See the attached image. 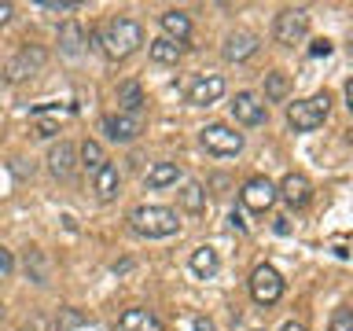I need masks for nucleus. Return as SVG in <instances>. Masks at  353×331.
<instances>
[{
    "mask_svg": "<svg viewBox=\"0 0 353 331\" xmlns=\"http://www.w3.org/2000/svg\"><path fill=\"white\" fill-rule=\"evenodd\" d=\"M250 298L258 305H276L283 298V276L272 269V265H258L250 272Z\"/></svg>",
    "mask_w": 353,
    "mask_h": 331,
    "instance_id": "0eeeda50",
    "label": "nucleus"
},
{
    "mask_svg": "<svg viewBox=\"0 0 353 331\" xmlns=\"http://www.w3.org/2000/svg\"><path fill=\"white\" fill-rule=\"evenodd\" d=\"M44 63H48V48H44V44H22V48L4 63V81H8V85L26 81V77L37 74Z\"/></svg>",
    "mask_w": 353,
    "mask_h": 331,
    "instance_id": "20e7f679",
    "label": "nucleus"
},
{
    "mask_svg": "<svg viewBox=\"0 0 353 331\" xmlns=\"http://www.w3.org/2000/svg\"><path fill=\"white\" fill-rule=\"evenodd\" d=\"M232 118L239 126H265L269 110H265V103L254 92H236V99H232Z\"/></svg>",
    "mask_w": 353,
    "mask_h": 331,
    "instance_id": "f8f14e48",
    "label": "nucleus"
},
{
    "mask_svg": "<svg viewBox=\"0 0 353 331\" xmlns=\"http://www.w3.org/2000/svg\"><path fill=\"white\" fill-rule=\"evenodd\" d=\"M258 331H261V328H258Z\"/></svg>",
    "mask_w": 353,
    "mask_h": 331,
    "instance_id": "ea45409f",
    "label": "nucleus"
},
{
    "mask_svg": "<svg viewBox=\"0 0 353 331\" xmlns=\"http://www.w3.org/2000/svg\"><path fill=\"white\" fill-rule=\"evenodd\" d=\"M59 132V118H37V137L41 140H52Z\"/></svg>",
    "mask_w": 353,
    "mask_h": 331,
    "instance_id": "bb28decb",
    "label": "nucleus"
},
{
    "mask_svg": "<svg viewBox=\"0 0 353 331\" xmlns=\"http://www.w3.org/2000/svg\"><path fill=\"white\" fill-rule=\"evenodd\" d=\"M346 137H350V143H353V126H350V129H346Z\"/></svg>",
    "mask_w": 353,
    "mask_h": 331,
    "instance_id": "e433bc0d",
    "label": "nucleus"
},
{
    "mask_svg": "<svg viewBox=\"0 0 353 331\" xmlns=\"http://www.w3.org/2000/svg\"><path fill=\"white\" fill-rule=\"evenodd\" d=\"M195 331H217L214 328V320H210V317H195V324H192Z\"/></svg>",
    "mask_w": 353,
    "mask_h": 331,
    "instance_id": "72a5a7b5",
    "label": "nucleus"
},
{
    "mask_svg": "<svg viewBox=\"0 0 353 331\" xmlns=\"http://www.w3.org/2000/svg\"><path fill=\"white\" fill-rule=\"evenodd\" d=\"M276 195H280L291 210H305L313 203V184H309L305 173H287L280 181V188H276Z\"/></svg>",
    "mask_w": 353,
    "mask_h": 331,
    "instance_id": "6e6552de",
    "label": "nucleus"
},
{
    "mask_svg": "<svg viewBox=\"0 0 353 331\" xmlns=\"http://www.w3.org/2000/svg\"><path fill=\"white\" fill-rule=\"evenodd\" d=\"M77 159H81V166H85V170L88 173H96L99 170V166H103L107 159H103V148H99V143L96 140H85L81 143V148H77Z\"/></svg>",
    "mask_w": 353,
    "mask_h": 331,
    "instance_id": "393cba45",
    "label": "nucleus"
},
{
    "mask_svg": "<svg viewBox=\"0 0 353 331\" xmlns=\"http://www.w3.org/2000/svg\"><path fill=\"white\" fill-rule=\"evenodd\" d=\"M0 320H4V302H0Z\"/></svg>",
    "mask_w": 353,
    "mask_h": 331,
    "instance_id": "4c0bfd02",
    "label": "nucleus"
},
{
    "mask_svg": "<svg viewBox=\"0 0 353 331\" xmlns=\"http://www.w3.org/2000/svg\"><path fill=\"white\" fill-rule=\"evenodd\" d=\"M11 15H15V8H11L8 0H0V26H8V22H11Z\"/></svg>",
    "mask_w": 353,
    "mask_h": 331,
    "instance_id": "2f4dec72",
    "label": "nucleus"
},
{
    "mask_svg": "<svg viewBox=\"0 0 353 331\" xmlns=\"http://www.w3.org/2000/svg\"><path fill=\"white\" fill-rule=\"evenodd\" d=\"M77 324H81V317H77L74 309H66V317L59 320V331H66V328H77Z\"/></svg>",
    "mask_w": 353,
    "mask_h": 331,
    "instance_id": "c756f323",
    "label": "nucleus"
},
{
    "mask_svg": "<svg viewBox=\"0 0 353 331\" xmlns=\"http://www.w3.org/2000/svg\"><path fill=\"white\" fill-rule=\"evenodd\" d=\"M280 331H309L305 324H302V320H283V328Z\"/></svg>",
    "mask_w": 353,
    "mask_h": 331,
    "instance_id": "f704fd0d",
    "label": "nucleus"
},
{
    "mask_svg": "<svg viewBox=\"0 0 353 331\" xmlns=\"http://www.w3.org/2000/svg\"><path fill=\"white\" fill-rule=\"evenodd\" d=\"M258 52V37L247 30H239V33H228L225 44H221V55H225L228 63H243V59H250V55Z\"/></svg>",
    "mask_w": 353,
    "mask_h": 331,
    "instance_id": "4468645a",
    "label": "nucleus"
},
{
    "mask_svg": "<svg viewBox=\"0 0 353 331\" xmlns=\"http://www.w3.org/2000/svg\"><path fill=\"white\" fill-rule=\"evenodd\" d=\"M287 92H291V77H287L283 70L265 74V99H269V103H283Z\"/></svg>",
    "mask_w": 353,
    "mask_h": 331,
    "instance_id": "5701e85b",
    "label": "nucleus"
},
{
    "mask_svg": "<svg viewBox=\"0 0 353 331\" xmlns=\"http://www.w3.org/2000/svg\"><path fill=\"white\" fill-rule=\"evenodd\" d=\"M92 44L107 55V59H125V55H132L143 44V26L137 19L118 15V19H110L99 33H92Z\"/></svg>",
    "mask_w": 353,
    "mask_h": 331,
    "instance_id": "f257e3e1",
    "label": "nucleus"
},
{
    "mask_svg": "<svg viewBox=\"0 0 353 331\" xmlns=\"http://www.w3.org/2000/svg\"><path fill=\"white\" fill-rule=\"evenodd\" d=\"M114 331H162V320L154 317L151 309H143V305H132V309H125V313L118 317Z\"/></svg>",
    "mask_w": 353,
    "mask_h": 331,
    "instance_id": "2eb2a0df",
    "label": "nucleus"
},
{
    "mask_svg": "<svg viewBox=\"0 0 353 331\" xmlns=\"http://www.w3.org/2000/svg\"><path fill=\"white\" fill-rule=\"evenodd\" d=\"M11 269H15V258H11V250L0 247V276H8Z\"/></svg>",
    "mask_w": 353,
    "mask_h": 331,
    "instance_id": "c85d7f7f",
    "label": "nucleus"
},
{
    "mask_svg": "<svg viewBox=\"0 0 353 331\" xmlns=\"http://www.w3.org/2000/svg\"><path fill=\"white\" fill-rule=\"evenodd\" d=\"M129 221H132V232L148 236V239H170L181 232L176 210H170V206H137L129 214Z\"/></svg>",
    "mask_w": 353,
    "mask_h": 331,
    "instance_id": "f03ea898",
    "label": "nucleus"
},
{
    "mask_svg": "<svg viewBox=\"0 0 353 331\" xmlns=\"http://www.w3.org/2000/svg\"><path fill=\"white\" fill-rule=\"evenodd\" d=\"M225 77L221 74H199L192 88H188V99H192L195 107H210V103H217L221 96H225Z\"/></svg>",
    "mask_w": 353,
    "mask_h": 331,
    "instance_id": "9b49d317",
    "label": "nucleus"
},
{
    "mask_svg": "<svg viewBox=\"0 0 353 331\" xmlns=\"http://www.w3.org/2000/svg\"><path fill=\"white\" fill-rule=\"evenodd\" d=\"M99 129L107 132V140H114V143H132L143 132V121L140 114H107L103 121H99Z\"/></svg>",
    "mask_w": 353,
    "mask_h": 331,
    "instance_id": "1a4fd4ad",
    "label": "nucleus"
},
{
    "mask_svg": "<svg viewBox=\"0 0 353 331\" xmlns=\"http://www.w3.org/2000/svg\"><path fill=\"white\" fill-rule=\"evenodd\" d=\"M81 48H85V30L77 22H63L59 26V52L74 59V55H81Z\"/></svg>",
    "mask_w": 353,
    "mask_h": 331,
    "instance_id": "412c9836",
    "label": "nucleus"
},
{
    "mask_svg": "<svg viewBox=\"0 0 353 331\" xmlns=\"http://www.w3.org/2000/svg\"><path fill=\"white\" fill-rule=\"evenodd\" d=\"M305 30H309V11L305 8H283L272 22V37H276V44H283V48H294V44L305 37Z\"/></svg>",
    "mask_w": 353,
    "mask_h": 331,
    "instance_id": "39448f33",
    "label": "nucleus"
},
{
    "mask_svg": "<svg viewBox=\"0 0 353 331\" xmlns=\"http://www.w3.org/2000/svg\"><path fill=\"white\" fill-rule=\"evenodd\" d=\"M181 181V166L176 162H154L148 173H143V184L151 188V192H159V188H170Z\"/></svg>",
    "mask_w": 353,
    "mask_h": 331,
    "instance_id": "a211bd4d",
    "label": "nucleus"
},
{
    "mask_svg": "<svg viewBox=\"0 0 353 331\" xmlns=\"http://www.w3.org/2000/svg\"><path fill=\"white\" fill-rule=\"evenodd\" d=\"M159 26L173 44H184L188 37H192V19H188V11H162Z\"/></svg>",
    "mask_w": 353,
    "mask_h": 331,
    "instance_id": "f3484780",
    "label": "nucleus"
},
{
    "mask_svg": "<svg viewBox=\"0 0 353 331\" xmlns=\"http://www.w3.org/2000/svg\"><path fill=\"white\" fill-rule=\"evenodd\" d=\"M228 225H232V228H239V232H247V221H243L239 210H232V214H228Z\"/></svg>",
    "mask_w": 353,
    "mask_h": 331,
    "instance_id": "473e14b6",
    "label": "nucleus"
},
{
    "mask_svg": "<svg viewBox=\"0 0 353 331\" xmlns=\"http://www.w3.org/2000/svg\"><path fill=\"white\" fill-rule=\"evenodd\" d=\"M327 114H331V96L316 92V96L298 99V103L287 107V126H291L294 132H313L327 121Z\"/></svg>",
    "mask_w": 353,
    "mask_h": 331,
    "instance_id": "7ed1b4c3",
    "label": "nucleus"
},
{
    "mask_svg": "<svg viewBox=\"0 0 353 331\" xmlns=\"http://www.w3.org/2000/svg\"><path fill=\"white\" fill-rule=\"evenodd\" d=\"M350 52H353V33H350Z\"/></svg>",
    "mask_w": 353,
    "mask_h": 331,
    "instance_id": "58836bf2",
    "label": "nucleus"
},
{
    "mask_svg": "<svg viewBox=\"0 0 353 331\" xmlns=\"http://www.w3.org/2000/svg\"><path fill=\"white\" fill-rule=\"evenodd\" d=\"M41 8H44V11H77L81 4H77V0H44Z\"/></svg>",
    "mask_w": 353,
    "mask_h": 331,
    "instance_id": "cd10ccee",
    "label": "nucleus"
},
{
    "mask_svg": "<svg viewBox=\"0 0 353 331\" xmlns=\"http://www.w3.org/2000/svg\"><path fill=\"white\" fill-rule=\"evenodd\" d=\"M188 265H192V272L199 276V280H210V276L217 272V250L214 247H195L192 258H188Z\"/></svg>",
    "mask_w": 353,
    "mask_h": 331,
    "instance_id": "aec40b11",
    "label": "nucleus"
},
{
    "mask_svg": "<svg viewBox=\"0 0 353 331\" xmlns=\"http://www.w3.org/2000/svg\"><path fill=\"white\" fill-rule=\"evenodd\" d=\"M181 206L188 210V214H206V188L199 184V181H188L184 188H181Z\"/></svg>",
    "mask_w": 353,
    "mask_h": 331,
    "instance_id": "4be33fe9",
    "label": "nucleus"
},
{
    "mask_svg": "<svg viewBox=\"0 0 353 331\" xmlns=\"http://www.w3.org/2000/svg\"><path fill=\"white\" fill-rule=\"evenodd\" d=\"M276 184L269 181V177H250L247 184H243V206L247 210H258V214H265V210H272L276 203Z\"/></svg>",
    "mask_w": 353,
    "mask_h": 331,
    "instance_id": "9d476101",
    "label": "nucleus"
},
{
    "mask_svg": "<svg viewBox=\"0 0 353 331\" xmlns=\"http://www.w3.org/2000/svg\"><path fill=\"white\" fill-rule=\"evenodd\" d=\"M74 170H77V148H74V143H66V140H59L48 151V173L55 177V181H70Z\"/></svg>",
    "mask_w": 353,
    "mask_h": 331,
    "instance_id": "ddd939ff",
    "label": "nucleus"
},
{
    "mask_svg": "<svg viewBox=\"0 0 353 331\" xmlns=\"http://www.w3.org/2000/svg\"><path fill=\"white\" fill-rule=\"evenodd\" d=\"M346 107L353 110V77H350V81H346Z\"/></svg>",
    "mask_w": 353,
    "mask_h": 331,
    "instance_id": "c9c22d12",
    "label": "nucleus"
},
{
    "mask_svg": "<svg viewBox=\"0 0 353 331\" xmlns=\"http://www.w3.org/2000/svg\"><path fill=\"white\" fill-rule=\"evenodd\" d=\"M118 188H121L118 166H114V162H103V166L92 173V192H96V199H99V203H110V199L118 195Z\"/></svg>",
    "mask_w": 353,
    "mask_h": 331,
    "instance_id": "dca6fc26",
    "label": "nucleus"
},
{
    "mask_svg": "<svg viewBox=\"0 0 353 331\" xmlns=\"http://www.w3.org/2000/svg\"><path fill=\"white\" fill-rule=\"evenodd\" d=\"M199 140H203V148L210 154H217V159H232V154L243 151V132H236L232 126H221V121L206 126L203 132H199Z\"/></svg>",
    "mask_w": 353,
    "mask_h": 331,
    "instance_id": "423d86ee",
    "label": "nucleus"
},
{
    "mask_svg": "<svg viewBox=\"0 0 353 331\" xmlns=\"http://www.w3.org/2000/svg\"><path fill=\"white\" fill-rule=\"evenodd\" d=\"M327 331H353V309L350 305H339L335 313H331Z\"/></svg>",
    "mask_w": 353,
    "mask_h": 331,
    "instance_id": "a878e982",
    "label": "nucleus"
},
{
    "mask_svg": "<svg viewBox=\"0 0 353 331\" xmlns=\"http://www.w3.org/2000/svg\"><path fill=\"white\" fill-rule=\"evenodd\" d=\"M309 55H331V41H313V48H309Z\"/></svg>",
    "mask_w": 353,
    "mask_h": 331,
    "instance_id": "7c9ffc66",
    "label": "nucleus"
},
{
    "mask_svg": "<svg viewBox=\"0 0 353 331\" xmlns=\"http://www.w3.org/2000/svg\"><path fill=\"white\" fill-rule=\"evenodd\" d=\"M148 55H151L154 63H165V66H170V63L181 59V44H173L170 37H154V41L148 44Z\"/></svg>",
    "mask_w": 353,
    "mask_h": 331,
    "instance_id": "b1692460",
    "label": "nucleus"
},
{
    "mask_svg": "<svg viewBox=\"0 0 353 331\" xmlns=\"http://www.w3.org/2000/svg\"><path fill=\"white\" fill-rule=\"evenodd\" d=\"M143 110V88L140 81H121L118 85V114H140Z\"/></svg>",
    "mask_w": 353,
    "mask_h": 331,
    "instance_id": "6ab92c4d",
    "label": "nucleus"
}]
</instances>
